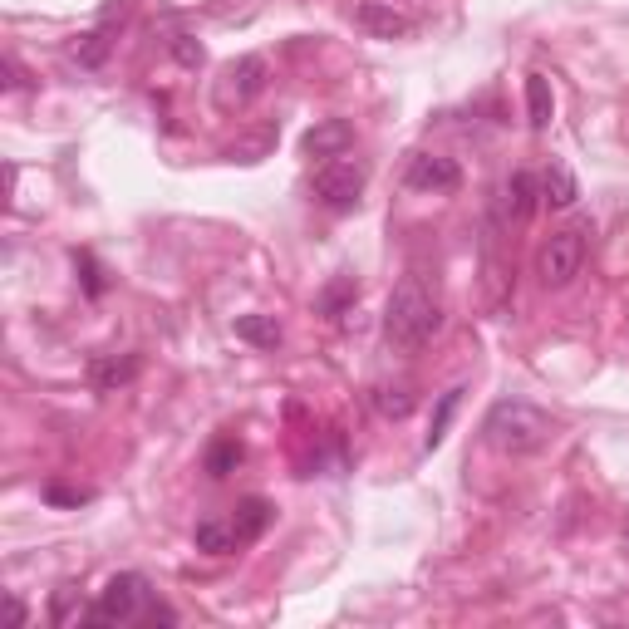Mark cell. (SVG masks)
<instances>
[{"label":"cell","mask_w":629,"mask_h":629,"mask_svg":"<svg viewBox=\"0 0 629 629\" xmlns=\"http://www.w3.org/2000/svg\"><path fill=\"white\" fill-rule=\"evenodd\" d=\"M443 330V305H438V295L423 286L418 276H403L394 295H389V305H384V340L403 349V354H413V349H423V344L433 340Z\"/></svg>","instance_id":"cell-1"},{"label":"cell","mask_w":629,"mask_h":629,"mask_svg":"<svg viewBox=\"0 0 629 629\" xmlns=\"http://www.w3.org/2000/svg\"><path fill=\"white\" fill-rule=\"evenodd\" d=\"M138 369H143V359H138V354H123V359L99 354V359L89 364V384H94L99 394H114L118 384H133V379H138Z\"/></svg>","instance_id":"cell-10"},{"label":"cell","mask_w":629,"mask_h":629,"mask_svg":"<svg viewBox=\"0 0 629 629\" xmlns=\"http://www.w3.org/2000/svg\"><path fill=\"white\" fill-rule=\"evenodd\" d=\"M45 502H55V507H79V502H89V492H84V487H59V482H50V487H45Z\"/></svg>","instance_id":"cell-24"},{"label":"cell","mask_w":629,"mask_h":629,"mask_svg":"<svg viewBox=\"0 0 629 629\" xmlns=\"http://www.w3.org/2000/svg\"><path fill=\"white\" fill-rule=\"evenodd\" d=\"M458 403H462V389H448V394L438 399V413H433V428H428V438H423V448H428V453H433V448H443V438H448V423H453Z\"/></svg>","instance_id":"cell-19"},{"label":"cell","mask_w":629,"mask_h":629,"mask_svg":"<svg viewBox=\"0 0 629 629\" xmlns=\"http://www.w3.org/2000/svg\"><path fill=\"white\" fill-rule=\"evenodd\" d=\"M261 89H266V59L261 55L236 59V64L227 69V94L236 99V104H251Z\"/></svg>","instance_id":"cell-12"},{"label":"cell","mask_w":629,"mask_h":629,"mask_svg":"<svg viewBox=\"0 0 629 629\" xmlns=\"http://www.w3.org/2000/svg\"><path fill=\"white\" fill-rule=\"evenodd\" d=\"M374 408H379L384 418H408L413 394H408V389H379V394H374Z\"/></svg>","instance_id":"cell-21"},{"label":"cell","mask_w":629,"mask_h":629,"mask_svg":"<svg viewBox=\"0 0 629 629\" xmlns=\"http://www.w3.org/2000/svg\"><path fill=\"white\" fill-rule=\"evenodd\" d=\"M153 600H158V590H153L148 575L143 571H118V575H109L104 590L94 595L84 625H143L148 610H153Z\"/></svg>","instance_id":"cell-3"},{"label":"cell","mask_w":629,"mask_h":629,"mask_svg":"<svg viewBox=\"0 0 629 629\" xmlns=\"http://www.w3.org/2000/svg\"><path fill=\"white\" fill-rule=\"evenodd\" d=\"M271 521H276V507H271L266 497H246V502H236V516H231V526H236V546L261 541Z\"/></svg>","instance_id":"cell-9"},{"label":"cell","mask_w":629,"mask_h":629,"mask_svg":"<svg viewBox=\"0 0 629 629\" xmlns=\"http://www.w3.org/2000/svg\"><path fill=\"white\" fill-rule=\"evenodd\" d=\"M354 25L369 40H403V35H413V20L403 10H394L389 0H359L354 5Z\"/></svg>","instance_id":"cell-7"},{"label":"cell","mask_w":629,"mask_h":629,"mask_svg":"<svg viewBox=\"0 0 629 629\" xmlns=\"http://www.w3.org/2000/svg\"><path fill=\"white\" fill-rule=\"evenodd\" d=\"M551 433H556L551 413H541L536 403H526V399H497L487 408V418H482V438L502 458H531V453H541L551 443Z\"/></svg>","instance_id":"cell-2"},{"label":"cell","mask_w":629,"mask_h":629,"mask_svg":"<svg viewBox=\"0 0 629 629\" xmlns=\"http://www.w3.org/2000/svg\"><path fill=\"white\" fill-rule=\"evenodd\" d=\"M74 59L84 64V69H99L104 59H109V40L94 30V35H79V45H74Z\"/></svg>","instance_id":"cell-20"},{"label":"cell","mask_w":629,"mask_h":629,"mask_svg":"<svg viewBox=\"0 0 629 629\" xmlns=\"http://www.w3.org/2000/svg\"><path fill=\"white\" fill-rule=\"evenodd\" d=\"M575 197H580V182L571 177L566 163H551V168L541 172V202H546V207L566 212V207H575Z\"/></svg>","instance_id":"cell-14"},{"label":"cell","mask_w":629,"mask_h":629,"mask_svg":"<svg viewBox=\"0 0 629 629\" xmlns=\"http://www.w3.org/2000/svg\"><path fill=\"white\" fill-rule=\"evenodd\" d=\"M364 182H369V168L354 163V158H330L315 168V197L320 207L330 212H354L359 197H364Z\"/></svg>","instance_id":"cell-5"},{"label":"cell","mask_w":629,"mask_h":629,"mask_svg":"<svg viewBox=\"0 0 629 629\" xmlns=\"http://www.w3.org/2000/svg\"><path fill=\"white\" fill-rule=\"evenodd\" d=\"M192 546L202 556H231L236 551V526H231L227 516H202L197 531H192Z\"/></svg>","instance_id":"cell-13"},{"label":"cell","mask_w":629,"mask_h":629,"mask_svg":"<svg viewBox=\"0 0 629 629\" xmlns=\"http://www.w3.org/2000/svg\"><path fill=\"white\" fill-rule=\"evenodd\" d=\"M79 266H84V290H89V295H104V271L94 266V256H89V251L79 256Z\"/></svg>","instance_id":"cell-25"},{"label":"cell","mask_w":629,"mask_h":629,"mask_svg":"<svg viewBox=\"0 0 629 629\" xmlns=\"http://www.w3.org/2000/svg\"><path fill=\"white\" fill-rule=\"evenodd\" d=\"M241 458H246V453H241V443H236V438H217V443L207 448V462H202V467H207V477H217V482H222V477H231V472L241 467Z\"/></svg>","instance_id":"cell-17"},{"label":"cell","mask_w":629,"mask_h":629,"mask_svg":"<svg viewBox=\"0 0 629 629\" xmlns=\"http://www.w3.org/2000/svg\"><path fill=\"white\" fill-rule=\"evenodd\" d=\"M536 197H541V182H536L526 168H516L512 177L502 182V207H507L512 222H526V217L536 212Z\"/></svg>","instance_id":"cell-11"},{"label":"cell","mask_w":629,"mask_h":629,"mask_svg":"<svg viewBox=\"0 0 629 629\" xmlns=\"http://www.w3.org/2000/svg\"><path fill=\"white\" fill-rule=\"evenodd\" d=\"M551 114H556V99H551L546 74H526V118H531V128L536 133L551 128Z\"/></svg>","instance_id":"cell-15"},{"label":"cell","mask_w":629,"mask_h":629,"mask_svg":"<svg viewBox=\"0 0 629 629\" xmlns=\"http://www.w3.org/2000/svg\"><path fill=\"white\" fill-rule=\"evenodd\" d=\"M236 335H241L246 344L276 349V344H281V325H276L271 315H241V320H236Z\"/></svg>","instance_id":"cell-18"},{"label":"cell","mask_w":629,"mask_h":629,"mask_svg":"<svg viewBox=\"0 0 629 629\" xmlns=\"http://www.w3.org/2000/svg\"><path fill=\"white\" fill-rule=\"evenodd\" d=\"M585 266V231H551L536 251V276L546 290H566Z\"/></svg>","instance_id":"cell-4"},{"label":"cell","mask_w":629,"mask_h":629,"mask_svg":"<svg viewBox=\"0 0 629 629\" xmlns=\"http://www.w3.org/2000/svg\"><path fill=\"white\" fill-rule=\"evenodd\" d=\"M403 187L408 192H458L462 168L443 153H413L408 168H403Z\"/></svg>","instance_id":"cell-6"},{"label":"cell","mask_w":629,"mask_h":629,"mask_svg":"<svg viewBox=\"0 0 629 629\" xmlns=\"http://www.w3.org/2000/svg\"><path fill=\"white\" fill-rule=\"evenodd\" d=\"M300 148L310 153V158H320V163H330V158H344L349 148H354V128L344 123V118H325V123H315L305 138H300Z\"/></svg>","instance_id":"cell-8"},{"label":"cell","mask_w":629,"mask_h":629,"mask_svg":"<svg viewBox=\"0 0 629 629\" xmlns=\"http://www.w3.org/2000/svg\"><path fill=\"white\" fill-rule=\"evenodd\" d=\"M354 300H359V286H354V276H335L330 286L320 290V300H315V310L335 320V315H344V305H354Z\"/></svg>","instance_id":"cell-16"},{"label":"cell","mask_w":629,"mask_h":629,"mask_svg":"<svg viewBox=\"0 0 629 629\" xmlns=\"http://www.w3.org/2000/svg\"><path fill=\"white\" fill-rule=\"evenodd\" d=\"M20 84H25V79H20V64L5 55V89H20Z\"/></svg>","instance_id":"cell-27"},{"label":"cell","mask_w":629,"mask_h":629,"mask_svg":"<svg viewBox=\"0 0 629 629\" xmlns=\"http://www.w3.org/2000/svg\"><path fill=\"white\" fill-rule=\"evenodd\" d=\"M74 600H79V590H74V585H64V590H55V605H50V620H55V625H69V620H84V605L74 610Z\"/></svg>","instance_id":"cell-22"},{"label":"cell","mask_w":629,"mask_h":629,"mask_svg":"<svg viewBox=\"0 0 629 629\" xmlns=\"http://www.w3.org/2000/svg\"><path fill=\"white\" fill-rule=\"evenodd\" d=\"M172 59H177V64H187V69H197V64L207 59V50H202L192 35H177V40H172Z\"/></svg>","instance_id":"cell-23"},{"label":"cell","mask_w":629,"mask_h":629,"mask_svg":"<svg viewBox=\"0 0 629 629\" xmlns=\"http://www.w3.org/2000/svg\"><path fill=\"white\" fill-rule=\"evenodd\" d=\"M10 620H15V625H30V610H25V600H20L15 590H10Z\"/></svg>","instance_id":"cell-26"}]
</instances>
